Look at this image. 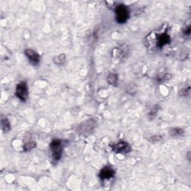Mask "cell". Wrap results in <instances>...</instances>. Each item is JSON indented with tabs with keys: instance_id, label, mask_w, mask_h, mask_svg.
<instances>
[{
	"instance_id": "6da1fadb",
	"label": "cell",
	"mask_w": 191,
	"mask_h": 191,
	"mask_svg": "<svg viewBox=\"0 0 191 191\" xmlns=\"http://www.w3.org/2000/svg\"><path fill=\"white\" fill-rule=\"evenodd\" d=\"M50 149L52 153V158L54 161H58L62 156V151H63V145L62 141L58 139L54 140L50 143Z\"/></svg>"
},
{
	"instance_id": "7a4b0ae2",
	"label": "cell",
	"mask_w": 191,
	"mask_h": 191,
	"mask_svg": "<svg viewBox=\"0 0 191 191\" xmlns=\"http://www.w3.org/2000/svg\"><path fill=\"white\" fill-rule=\"evenodd\" d=\"M116 20L118 23H125L129 17V12L127 7L124 5H119L115 8Z\"/></svg>"
},
{
	"instance_id": "3957f363",
	"label": "cell",
	"mask_w": 191,
	"mask_h": 191,
	"mask_svg": "<svg viewBox=\"0 0 191 191\" xmlns=\"http://www.w3.org/2000/svg\"><path fill=\"white\" fill-rule=\"evenodd\" d=\"M15 95L20 100L23 101V102L26 101L28 95V87H27L26 82H20V84L17 85V88H16Z\"/></svg>"
},
{
	"instance_id": "277c9868",
	"label": "cell",
	"mask_w": 191,
	"mask_h": 191,
	"mask_svg": "<svg viewBox=\"0 0 191 191\" xmlns=\"http://www.w3.org/2000/svg\"><path fill=\"white\" fill-rule=\"evenodd\" d=\"M111 147L113 151L117 153H128L131 151L129 144L125 141H120L115 144H112Z\"/></svg>"
},
{
	"instance_id": "5b68a950",
	"label": "cell",
	"mask_w": 191,
	"mask_h": 191,
	"mask_svg": "<svg viewBox=\"0 0 191 191\" xmlns=\"http://www.w3.org/2000/svg\"><path fill=\"white\" fill-rule=\"evenodd\" d=\"M114 170L112 168L109 167V166H105L102 169L99 173V178L101 180L105 181L109 180V179H113L114 177Z\"/></svg>"
},
{
	"instance_id": "8992f818",
	"label": "cell",
	"mask_w": 191,
	"mask_h": 191,
	"mask_svg": "<svg viewBox=\"0 0 191 191\" xmlns=\"http://www.w3.org/2000/svg\"><path fill=\"white\" fill-rule=\"evenodd\" d=\"M25 54L26 57L28 58V60H29V61H31V63H34V64H37L40 61V55L33 50L28 49V50H26Z\"/></svg>"
},
{
	"instance_id": "52a82bcc",
	"label": "cell",
	"mask_w": 191,
	"mask_h": 191,
	"mask_svg": "<svg viewBox=\"0 0 191 191\" xmlns=\"http://www.w3.org/2000/svg\"><path fill=\"white\" fill-rule=\"evenodd\" d=\"M170 42V37L167 33L164 32L163 34L157 35V46L162 48L163 46L166 45Z\"/></svg>"
},
{
	"instance_id": "ba28073f",
	"label": "cell",
	"mask_w": 191,
	"mask_h": 191,
	"mask_svg": "<svg viewBox=\"0 0 191 191\" xmlns=\"http://www.w3.org/2000/svg\"><path fill=\"white\" fill-rule=\"evenodd\" d=\"M170 134L171 137H181L184 134V130L181 128H173L170 130Z\"/></svg>"
},
{
	"instance_id": "9c48e42d",
	"label": "cell",
	"mask_w": 191,
	"mask_h": 191,
	"mask_svg": "<svg viewBox=\"0 0 191 191\" xmlns=\"http://www.w3.org/2000/svg\"><path fill=\"white\" fill-rule=\"evenodd\" d=\"M55 63L58 65H63L66 61V55L64 54H61L59 55L55 56L53 59Z\"/></svg>"
},
{
	"instance_id": "30bf717a",
	"label": "cell",
	"mask_w": 191,
	"mask_h": 191,
	"mask_svg": "<svg viewBox=\"0 0 191 191\" xmlns=\"http://www.w3.org/2000/svg\"><path fill=\"white\" fill-rule=\"evenodd\" d=\"M2 127L4 132H8V131H9L11 130V123L8 121V118H2Z\"/></svg>"
},
{
	"instance_id": "8fae6325",
	"label": "cell",
	"mask_w": 191,
	"mask_h": 191,
	"mask_svg": "<svg viewBox=\"0 0 191 191\" xmlns=\"http://www.w3.org/2000/svg\"><path fill=\"white\" fill-rule=\"evenodd\" d=\"M108 82L112 85H117L118 82V76L117 74H110L108 77Z\"/></svg>"
},
{
	"instance_id": "7c38bea8",
	"label": "cell",
	"mask_w": 191,
	"mask_h": 191,
	"mask_svg": "<svg viewBox=\"0 0 191 191\" xmlns=\"http://www.w3.org/2000/svg\"><path fill=\"white\" fill-rule=\"evenodd\" d=\"M35 147L36 143L33 141L28 142V143L24 144V149H25V151H29V150L33 149L35 148Z\"/></svg>"
},
{
	"instance_id": "4fadbf2b",
	"label": "cell",
	"mask_w": 191,
	"mask_h": 191,
	"mask_svg": "<svg viewBox=\"0 0 191 191\" xmlns=\"http://www.w3.org/2000/svg\"><path fill=\"white\" fill-rule=\"evenodd\" d=\"M190 91V87H188L187 89H183L179 92V94H180L182 96H184V95H187L188 94Z\"/></svg>"
},
{
	"instance_id": "5bb4252c",
	"label": "cell",
	"mask_w": 191,
	"mask_h": 191,
	"mask_svg": "<svg viewBox=\"0 0 191 191\" xmlns=\"http://www.w3.org/2000/svg\"><path fill=\"white\" fill-rule=\"evenodd\" d=\"M161 138L162 137H160V136H159V137H157V136H154V137H151V141L153 142V143H155V142L159 141Z\"/></svg>"
},
{
	"instance_id": "9a60e30c",
	"label": "cell",
	"mask_w": 191,
	"mask_h": 191,
	"mask_svg": "<svg viewBox=\"0 0 191 191\" xmlns=\"http://www.w3.org/2000/svg\"><path fill=\"white\" fill-rule=\"evenodd\" d=\"M184 34H186V35H190V32H191V28H190V26H187L186 28H185V30H184Z\"/></svg>"
},
{
	"instance_id": "2e32d148",
	"label": "cell",
	"mask_w": 191,
	"mask_h": 191,
	"mask_svg": "<svg viewBox=\"0 0 191 191\" xmlns=\"http://www.w3.org/2000/svg\"><path fill=\"white\" fill-rule=\"evenodd\" d=\"M171 77H172L171 75H170V74H166V75H164V76H163V79H164V80H169V79H171Z\"/></svg>"
}]
</instances>
